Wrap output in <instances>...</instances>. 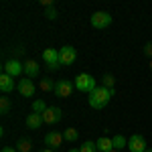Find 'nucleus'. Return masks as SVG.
<instances>
[{"label":"nucleus","instance_id":"21","mask_svg":"<svg viewBox=\"0 0 152 152\" xmlns=\"http://www.w3.org/2000/svg\"><path fill=\"white\" fill-rule=\"evenodd\" d=\"M8 112H10V99L8 97H0V114L6 116Z\"/></svg>","mask_w":152,"mask_h":152},{"label":"nucleus","instance_id":"24","mask_svg":"<svg viewBox=\"0 0 152 152\" xmlns=\"http://www.w3.org/2000/svg\"><path fill=\"white\" fill-rule=\"evenodd\" d=\"M45 16H47L49 20H55V18L59 16L57 8H55V6H49V8H45Z\"/></svg>","mask_w":152,"mask_h":152},{"label":"nucleus","instance_id":"8","mask_svg":"<svg viewBox=\"0 0 152 152\" xmlns=\"http://www.w3.org/2000/svg\"><path fill=\"white\" fill-rule=\"evenodd\" d=\"M59 59H61V65H73L77 61V51L71 47V45H65L59 51Z\"/></svg>","mask_w":152,"mask_h":152},{"label":"nucleus","instance_id":"7","mask_svg":"<svg viewBox=\"0 0 152 152\" xmlns=\"http://www.w3.org/2000/svg\"><path fill=\"white\" fill-rule=\"evenodd\" d=\"M4 73L10 77H18L20 73H24V63H20L18 59H8L4 63Z\"/></svg>","mask_w":152,"mask_h":152},{"label":"nucleus","instance_id":"31","mask_svg":"<svg viewBox=\"0 0 152 152\" xmlns=\"http://www.w3.org/2000/svg\"><path fill=\"white\" fill-rule=\"evenodd\" d=\"M112 152H120V150H116V148H114V150H112Z\"/></svg>","mask_w":152,"mask_h":152},{"label":"nucleus","instance_id":"14","mask_svg":"<svg viewBox=\"0 0 152 152\" xmlns=\"http://www.w3.org/2000/svg\"><path fill=\"white\" fill-rule=\"evenodd\" d=\"M95 146H97V152H112L114 150V140L107 138V136H102L99 140L95 142Z\"/></svg>","mask_w":152,"mask_h":152},{"label":"nucleus","instance_id":"6","mask_svg":"<svg viewBox=\"0 0 152 152\" xmlns=\"http://www.w3.org/2000/svg\"><path fill=\"white\" fill-rule=\"evenodd\" d=\"M73 89H75V83L69 81V79H59L57 83H55V95L57 97H69L71 94H73Z\"/></svg>","mask_w":152,"mask_h":152},{"label":"nucleus","instance_id":"27","mask_svg":"<svg viewBox=\"0 0 152 152\" xmlns=\"http://www.w3.org/2000/svg\"><path fill=\"white\" fill-rule=\"evenodd\" d=\"M69 152H79V148H71V150Z\"/></svg>","mask_w":152,"mask_h":152},{"label":"nucleus","instance_id":"23","mask_svg":"<svg viewBox=\"0 0 152 152\" xmlns=\"http://www.w3.org/2000/svg\"><path fill=\"white\" fill-rule=\"evenodd\" d=\"M114 83H116V79H114V75H104V79H102V87H107V89H114Z\"/></svg>","mask_w":152,"mask_h":152},{"label":"nucleus","instance_id":"4","mask_svg":"<svg viewBox=\"0 0 152 152\" xmlns=\"http://www.w3.org/2000/svg\"><path fill=\"white\" fill-rule=\"evenodd\" d=\"M63 110L61 107H55V105H49L47 110H45V114H43V122L49 124V126H53V124H59L61 120H63Z\"/></svg>","mask_w":152,"mask_h":152},{"label":"nucleus","instance_id":"26","mask_svg":"<svg viewBox=\"0 0 152 152\" xmlns=\"http://www.w3.org/2000/svg\"><path fill=\"white\" fill-rule=\"evenodd\" d=\"M2 152H18V150H16V146H4Z\"/></svg>","mask_w":152,"mask_h":152},{"label":"nucleus","instance_id":"11","mask_svg":"<svg viewBox=\"0 0 152 152\" xmlns=\"http://www.w3.org/2000/svg\"><path fill=\"white\" fill-rule=\"evenodd\" d=\"M16 87H18L20 95H24V97H33V95H35V83L31 81L28 77H23Z\"/></svg>","mask_w":152,"mask_h":152},{"label":"nucleus","instance_id":"25","mask_svg":"<svg viewBox=\"0 0 152 152\" xmlns=\"http://www.w3.org/2000/svg\"><path fill=\"white\" fill-rule=\"evenodd\" d=\"M142 53H144L146 57L152 59V43H146V45H144V49H142Z\"/></svg>","mask_w":152,"mask_h":152},{"label":"nucleus","instance_id":"20","mask_svg":"<svg viewBox=\"0 0 152 152\" xmlns=\"http://www.w3.org/2000/svg\"><path fill=\"white\" fill-rule=\"evenodd\" d=\"M31 148H33V142L26 140V138H23V140L16 142V150L18 152H31Z\"/></svg>","mask_w":152,"mask_h":152},{"label":"nucleus","instance_id":"28","mask_svg":"<svg viewBox=\"0 0 152 152\" xmlns=\"http://www.w3.org/2000/svg\"><path fill=\"white\" fill-rule=\"evenodd\" d=\"M41 152H53V150H51V148H45V150H41Z\"/></svg>","mask_w":152,"mask_h":152},{"label":"nucleus","instance_id":"9","mask_svg":"<svg viewBox=\"0 0 152 152\" xmlns=\"http://www.w3.org/2000/svg\"><path fill=\"white\" fill-rule=\"evenodd\" d=\"M146 140L142 138L140 134H132L128 138V150L130 152H146Z\"/></svg>","mask_w":152,"mask_h":152},{"label":"nucleus","instance_id":"1","mask_svg":"<svg viewBox=\"0 0 152 152\" xmlns=\"http://www.w3.org/2000/svg\"><path fill=\"white\" fill-rule=\"evenodd\" d=\"M114 89H107V87H95L94 91L89 94V105L94 107V110H104L105 105L110 104V99L114 97Z\"/></svg>","mask_w":152,"mask_h":152},{"label":"nucleus","instance_id":"10","mask_svg":"<svg viewBox=\"0 0 152 152\" xmlns=\"http://www.w3.org/2000/svg\"><path fill=\"white\" fill-rule=\"evenodd\" d=\"M63 142H65V136H63L61 132H49V134H45V146L51 148V150L61 148Z\"/></svg>","mask_w":152,"mask_h":152},{"label":"nucleus","instance_id":"16","mask_svg":"<svg viewBox=\"0 0 152 152\" xmlns=\"http://www.w3.org/2000/svg\"><path fill=\"white\" fill-rule=\"evenodd\" d=\"M112 140H114V148H116V150H124V148H128V140H126L122 134H116Z\"/></svg>","mask_w":152,"mask_h":152},{"label":"nucleus","instance_id":"3","mask_svg":"<svg viewBox=\"0 0 152 152\" xmlns=\"http://www.w3.org/2000/svg\"><path fill=\"white\" fill-rule=\"evenodd\" d=\"M112 16H110V12L105 10H97L91 14V26L94 28H97V31H104V28H107L110 24H112Z\"/></svg>","mask_w":152,"mask_h":152},{"label":"nucleus","instance_id":"5","mask_svg":"<svg viewBox=\"0 0 152 152\" xmlns=\"http://www.w3.org/2000/svg\"><path fill=\"white\" fill-rule=\"evenodd\" d=\"M43 59H45V63H47V67L51 71H57L61 67V59H59L57 49H45L43 51Z\"/></svg>","mask_w":152,"mask_h":152},{"label":"nucleus","instance_id":"15","mask_svg":"<svg viewBox=\"0 0 152 152\" xmlns=\"http://www.w3.org/2000/svg\"><path fill=\"white\" fill-rule=\"evenodd\" d=\"M43 124H45V122H43V116H41V114H28V116H26V126L31 130H39Z\"/></svg>","mask_w":152,"mask_h":152},{"label":"nucleus","instance_id":"29","mask_svg":"<svg viewBox=\"0 0 152 152\" xmlns=\"http://www.w3.org/2000/svg\"><path fill=\"white\" fill-rule=\"evenodd\" d=\"M146 152H152V148H146Z\"/></svg>","mask_w":152,"mask_h":152},{"label":"nucleus","instance_id":"30","mask_svg":"<svg viewBox=\"0 0 152 152\" xmlns=\"http://www.w3.org/2000/svg\"><path fill=\"white\" fill-rule=\"evenodd\" d=\"M148 65H150V71H152V61H150V63H148Z\"/></svg>","mask_w":152,"mask_h":152},{"label":"nucleus","instance_id":"22","mask_svg":"<svg viewBox=\"0 0 152 152\" xmlns=\"http://www.w3.org/2000/svg\"><path fill=\"white\" fill-rule=\"evenodd\" d=\"M79 152H97V146H95V142L87 140V142H83L81 146H79Z\"/></svg>","mask_w":152,"mask_h":152},{"label":"nucleus","instance_id":"12","mask_svg":"<svg viewBox=\"0 0 152 152\" xmlns=\"http://www.w3.org/2000/svg\"><path fill=\"white\" fill-rule=\"evenodd\" d=\"M39 73H41L39 63H37L35 59H28V61L24 63V75H26L28 79H35V77H39Z\"/></svg>","mask_w":152,"mask_h":152},{"label":"nucleus","instance_id":"13","mask_svg":"<svg viewBox=\"0 0 152 152\" xmlns=\"http://www.w3.org/2000/svg\"><path fill=\"white\" fill-rule=\"evenodd\" d=\"M12 89H14V77L2 73V75H0V91H2V94H10Z\"/></svg>","mask_w":152,"mask_h":152},{"label":"nucleus","instance_id":"2","mask_svg":"<svg viewBox=\"0 0 152 152\" xmlns=\"http://www.w3.org/2000/svg\"><path fill=\"white\" fill-rule=\"evenodd\" d=\"M75 87H77V91H83V94H91L95 87V79L91 75H87V73H79L77 77H75Z\"/></svg>","mask_w":152,"mask_h":152},{"label":"nucleus","instance_id":"17","mask_svg":"<svg viewBox=\"0 0 152 152\" xmlns=\"http://www.w3.org/2000/svg\"><path fill=\"white\" fill-rule=\"evenodd\" d=\"M63 136H65V142H77L79 138V130L77 128H67L63 132Z\"/></svg>","mask_w":152,"mask_h":152},{"label":"nucleus","instance_id":"19","mask_svg":"<svg viewBox=\"0 0 152 152\" xmlns=\"http://www.w3.org/2000/svg\"><path fill=\"white\" fill-rule=\"evenodd\" d=\"M47 107H49V105L45 104L43 99H35V102H33V114H41V116H43Z\"/></svg>","mask_w":152,"mask_h":152},{"label":"nucleus","instance_id":"18","mask_svg":"<svg viewBox=\"0 0 152 152\" xmlns=\"http://www.w3.org/2000/svg\"><path fill=\"white\" fill-rule=\"evenodd\" d=\"M55 83H57V81H53V79L45 77V79L39 81V87H41V91H53V89H55Z\"/></svg>","mask_w":152,"mask_h":152}]
</instances>
